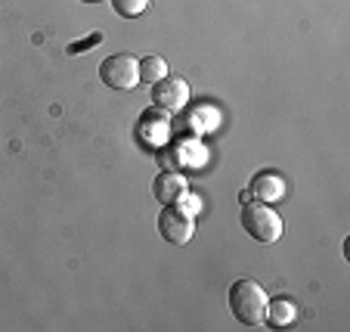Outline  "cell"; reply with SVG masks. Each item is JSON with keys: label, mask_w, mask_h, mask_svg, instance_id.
I'll list each match as a JSON object with an SVG mask.
<instances>
[{"label": "cell", "mask_w": 350, "mask_h": 332, "mask_svg": "<svg viewBox=\"0 0 350 332\" xmlns=\"http://www.w3.org/2000/svg\"><path fill=\"white\" fill-rule=\"evenodd\" d=\"M230 311L232 317L239 320L242 326H260L264 323V314H267V298L270 295L264 292L260 283L254 279H236L230 286Z\"/></svg>", "instance_id": "1"}, {"label": "cell", "mask_w": 350, "mask_h": 332, "mask_svg": "<svg viewBox=\"0 0 350 332\" xmlns=\"http://www.w3.org/2000/svg\"><path fill=\"white\" fill-rule=\"evenodd\" d=\"M242 230L252 236V240L273 246V242L282 236V218L273 212L267 202H245L242 208Z\"/></svg>", "instance_id": "2"}, {"label": "cell", "mask_w": 350, "mask_h": 332, "mask_svg": "<svg viewBox=\"0 0 350 332\" xmlns=\"http://www.w3.org/2000/svg\"><path fill=\"white\" fill-rule=\"evenodd\" d=\"M99 78L112 90H133L139 84V60L133 53H115L103 60L99 66Z\"/></svg>", "instance_id": "3"}, {"label": "cell", "mask_w": 350, "mask_h": 332, "mask_svg": "<svg viewBox=\"0 0 350 332\" xmlns=\"http://www.w3.org/2000/svg\"><path fill=\"white\" fill-rule=\"evenodd\" d=\"M159 233H161V240L171 242V246H186L192 240V233H196V218L177 205H161Z\"/></svg>", "instance_id": "4"}, {"label": "cell", "mask_w": 350, "mask_h": 332, "mask_svg": "<svg viewBox=\"0 0 350 332\" xmlns=\"http://www.w3.org/2000/svg\"><path fill=\"white\" fill-rule=\"evenodd\" d=\"M152 106L165 109V112H180L189 103V84L180 75H165L161 81L152 84Z\"/></svg>", "instance_id": "5"}, {"label": "cell", "mask_w": 350, "mask_h": 332, "mask_svg": "<svg viewBox=\"0 0 350 332\" xmlns=\"http://www.w3.org/2000/svg\"><path fill=\"white\" fill-rule=\"evenodd\" d=\"M248 193L254 196V202H267V205H273V202H279L285 196V180L279 177L276 171H260V174L252 177Z\"/></svg>", "instance_id": "6"}, {"label": "cell", "mask_w": 350, "mask_h": 332, "mask_svg": "<svg viewBox=\"0 0 350 332\" xmlns=\"http://www.w3.org/2000/svg\"><path fill=\"white\" fill-rule=\"evenodd\" d=\"M186 190H189V183H186V177L180 171H161L159 177L152 180V196L161 205H174Z\"/></svg>", "instance_id": "7"}, {"label": "cell", "mask_w": 350, "mask_h": 332, "mask_svg": "<svg viewBox=\"0 0 350 332\" xmlns=\"http://www.w3.org/2000/svg\"><path fill=\"white\" fill-rule=\"evenodd\" d=\"M295 320H297V305L291 298H267V314H264L267 326L282 329V326H291Z\"/></svg>", "instance_id": "8"}, {"label": "cell", "mask_w": 350, "mask_h": 332, "mask_svg": "<svg viewBox=\"0 0 350 332\" xmlns=\"http://www.w3.org/2000/svg\"><path fill=\"white\" fill-rule=\"evenodd\" d=\"M165 75H171V72H167L165 56L149 53V56H143V60H139V81H146L149 87H152L155 81H161Z\"/></svg>", "instance_id": "9"}, {"label": "cell", "mask_w": 350, "mask_h": 332, "mask_svg": "<svg viewBox=\"0 0 350 332\" xmlns=\"http://www.w3.org/2000/svg\"><path fill=\"white\" fill-rule=\"evenodd\" d=\"M146 7H149V0H112V10L124 19H137Z\"/></svg>", "instance_id": "10"}, {"label": "cell", "mask_w": 350, "mask_h": 332, "mask_svg": "<svg viewBox=\"0 0 350 332\" xmlns=\"http://www.w3.org/2000/svg\"><path fill=\"white\" fill-rule=\"evenodd\" d=\"M174 205H177V208H183L186 214H192V218H196V212H198V208H202V199H198V196H192L189 190H186V193L180 196V199L174 202Z\"/></svg>", "instance_id": "11"}, {"label": "cell", "mask_w": 350, "mask_h": 332, "mask_svg": "<svg viewBox=\"0 0 350 332\" xmlns=\"http://www.w3.org/2000/svg\"><path fill=\"white\" fill-rule=\"evenodd\" d=\"M99 40H103V34H93V38L84 40V44H72V47H68V53H87V47L99 44Z\"/></svg>", "instance_id": "12"}, {"label": "cell", "mask_w": 350, "mask_h": 332, "mask_svg": "<svg viewBox=\"0 0 350 332\" xmlns=\"http://www.w3.org/2000/svg\"><path fill=\"white\" fill-rule=\"evenodd\" d=\"M84 3H99V0H84Z\"/></svg>", "instance_id": "13"}]
</instances>
